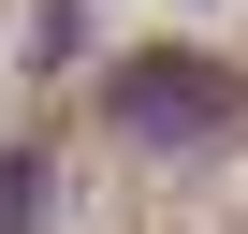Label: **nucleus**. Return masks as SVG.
Wrapping results in <instances>:
<instances>
[{
  "label": "nucleus",
  "instance_id": "obj_2",
  "mask_svg": "<svg viewBox=\"0 0 248 234\" xmlns=\"http://www.w3.org/2000/svg\"><path fill=\"white\" fill-rule=\"evenodd\" d=\"M30 219H44V161H30V147H0V234H30Z\"/></svg>",
  "mask_w": 248,
  "mask_h": 234
},
{
  "label": "nucleus",
  "instance_id": "obj_1",
  "mask_svg": "<svg viewBox=\"0 0 248 234\" xmlns=\"http://www.w3.org/2000/svg\"><path fill=\"white\" fill-rule=\"evenodd\" d=\"M102 102H117V132H146V147H190V132H219V117H233V73L219 59H117L102 73Z\"/></svg>",
  "mask_w": 248,
  "mask_h": 234
}]
</instances>
